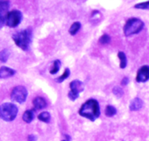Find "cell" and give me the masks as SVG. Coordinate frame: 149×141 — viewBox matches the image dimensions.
Listing matches in <instances>:
<instances>
[{
    "instance_id": "27",
    "label": "cell",
    "mask_w": 149,
    "mask_h": 141,
    "mask_svg": "<svg viewBox=\"0 0 149 141\" xmlns=\"http://www.w3.org/2000/svg\"><path fill=\"white\" fill-rule=\"evenodd\" d=\"M65 138H66L65 140H67V141H70V140H71V138H70V137L69 136V135H65Z\"/></svg>"
},
{
    "instance_id": "21",
    "label": "cell",
    "mask_w": 149,
    "mask_h": 141,
    "mask_svg": "<svg viewBox=\"0 0 149 141\" xmlns=\"http://www.w3.org/2000/svg\"><path fill=\"white\" fill-rule=\"evenodd\" d=\"M113 93L118 98H120V97H121L124 95V91H123V89L120 86H115L113 89Z\"/></svg>"
},
{
    "instance_id": "9",
    "label": "cell",
    "mask_w": 149,
    "mask_h": 141,
    "mask_svg": "<svg viewBox=\"0 0 149 141\" xmlns=\"http://www.w3.org/2000/svg\"><path fill=\"white\" fill-rule=\"evenodd\" d=\"M15 73H16V71L12 68L5 67V66L0 67V79L9 78V77H13Z\"/></svg>"
},
{
    "instance_id": "7",
    "label": "cell",
    "mask_w": 149,
    "mask_h": 141,
    "mask_svg": "<svg viewBox=\"0 0 149 141\" xmlns=\"http://www.w3.org/2000/svg\"><path fill=\"white\" fill-rule=\"evenodd\" d=\"M28 91L23 86H15L13 89L10 94L11 100L18 103H24L26 100Z\"/></svg>"
},
{
    "instance_id": "17",
    "label": "cell",
    "mask_w": 149,
    "mask_h": 141,
    "mask_svg": "<svg viewBox=\"0 0 149 141\" xmlns=\"http://www.w3.org/2000/svg\"><path fill=\"white\" fill-rule=\"evenodd\" d=\"M70 69L65 68V70H64V72L63 73V74L61 75H60L58 77H57V78L55 79L56 82H57V83H62L64 80H66V79L68 78V77H70Z\"/></svg>"
},
{
    "instance_id": "6",
    "label": "cell",
    "mask_w": 149,
    "mask_h": 141,
    "mask_svg": "<svg viewBox=\"0 0 149 141\" xmlns=\"http://www.w3.org/2000/svg\"><path fill=\"white\" fill-rule=\"evenodd\" d=\"M70 91L68 93V98L72 101H74L79 97L80 93L84 90V84L79 80H74L70 82Z\"/></svg>"
},
{
    "instance_id": "24",
    "label": "cell",
    "mask_w": 149,
    "mask_h": 141,
    "mask_svg": "<svg viewBox=\"0 0 149 141\" xmlns=\"http://www.w3.org/2000/svg\"><path fill=\"white\" fill-rule=\"evenodd\" d=\"M5 16H3L2 13H0V29L2 28L5 24Z\"/></svg>"
},
{
    "instance_id": "1",
    "label": "cell",
    "mask_w": 149,
    "mask_h": 141,
    "mask_svg": "<svg viewBox=\"0 0 149 141\" xmlns=\"http://www.w3.org/2000/svg\"><path fill=\"white\" fill-rule=\"evenodd\" d=\"M78 113L82 117L94 121L100 116V107L97 100L89 99L82 105L78 110Z\"/></svg>"
},
{
    "instance_id": "4",
    "label": "cell",
    "mask_w": 149,
    "mask_h": 141,
    "mask_svg": "<svg viewBox=\"0 0 149 141\" xmlns=\"http://www.w3.org/2000/svg\"><path fill=\"white\" fill-rule=\"evenodd\" d=\"M18 107L13 103H5L0 105V119L5 121H12L18 114Z\"/></svg>"
},
{
    "instance_id": "15",
    "label": "cell",
    "mask_w": 149,
    "mask_h": 141,
    "mask_svg": "<svg viewBox=\"0 0 149 141\" xmlns=\"http://www.w3.org/2000/svg\"><path fill=\"white\" fill-rule=\"evenodd\" d=\"M37 119L41 121L45 122V123H49L50 121H51V114L47 111L42 112L38 115Z\"/></svg>"
},
{
    "instance_id": "14",
    "label": "cell",
    "mask_w": 149,
    "mask_h": 141,
    "mask_svg": "<svg viewBox=\"0 0 149 141\" xmlns=\"http://www.w3.org/2000/svg\"><path fill=\"white\" fill-rule=\"evenodd\" d=\"M81 27V24L79 21H76V22H74L70 27V30H69V33L71 34L72 36H74L78 33V31H79Z\"/></svg>"
},
{
    "instance_id": "2",
    "label": "cell",
    "mask_w": 149,
    "mask_h": 141,
    "mask_svg": "<svg viewBox=\"0 0 149 141\" xmlns=\"http://www.w3.org/2000/svg\"><path fill=\"white\" fill-rule=\"evenodd\" d=\"M12 38L18 48L23 51H28L29 50L32 40V29L31 28H27L18 31L12 36Z\"/></svg>"
},
{
    "instance_id": "11",
    "label": "cell",
    "mask_w": 149,
    "mask_h": 141,
    "mask_svg": "<svg viewBox=\"0 0 149 141\" xmlns=\"http://www.w3.org/2000/svg\"><path fill=\"white\" fill-rule=\"evenodd\" d=\"M143 106V102L139 97H135L133 99L130 104V110L132 111H137L140 110Z\"/></svg>"
},
{
    "instance_id": "20",
    "label": "cell",
    "mask_w": 149,
    "mask_h": 141,
    "mask_svg": "<svg viewBox=\"0 0 149 141\" xmlns=\"http://www.w3.org/2000/svg\"><path fill=\"white\" fill-rule=\"evenodd\" d=\"M10 57V52L8 49H4L0 52V61L5 63L8 60Z\"/></svg>"
},
{
    "instance_id": "3",
    "label": "cell",
    "mask_w": 149,
    "mask_h": 141,
    "mask_svg": "<svg viewBox=\"0 0 149 141\" xmlns=\"http://www.w3.org/2000/svg\"><path fill=\"white\" fill-rule=\"evenodd\" d=\"M144 22L140 18H129L124 27V34L126 37L140 33L144 28Z\"/></svg>"
},
{
    "instance_id": "5",
    "label": "cell",
    "mask_w": 149,
    "mask_h": 141,
    "mask_svg": "<svg viewBox=\"0 0 149 141\" xmlns=\"http://www.w3.org/2000/svg\"><path fill=\"white\" fill-rule=\"evenodd\" d=\"M5 24L10 28H15L21 24L23 18L22 13L18 10L10 11L5 15Z\"/></svg>"
},
{
    "instance_id": "23",
    "label": "cell",
    "mask_w": 149,
    "mask_h": 141,
    "mask_svg": "<svg viewBox=\"0 0 149 141\" xmlns=\"http://www.w3.org/2000/svg\"><path fill=\"white\" fill-rule=\"evenodd\" d=\"M100 44L102 45H106L108 44L110 42V37L107 34H104L100 37V40H99Z\"/></svg>"
},
{
    "instance_id": "26",
    "label": "cell",
    "mask_w": 149,
    "mask_h": 141,
    "mask_svg": "<svg viewBox=\"0 0 149 141\" xmlns=\"http://www.w3.org/2000/svg\"><path fill=\"white\" fill-rule=\"evenodd\" d=\"M37 137L34 135H29L28 136V141H37Z\"/></svg>"
},
{
    "instance_id": "19",
    "label": "cell",
    "mask_w": 149,
    "mask_h": 141,
    "mask_svg": "<svg viewBox=\"0 0 149 141\" xmlns=\"http://www.w3.org/2000/svg\"><path fill=\"white\" fill-rule=\"evenodd\" d=\"M61 61L60 60L56 59L54 61V64H53V67L50 70V73L51 75H55L60 70V67H61Z\"/></svg>"
},
{
    "instance_id": "10",
    "label": "cell",
    "mask_w": 149,
    "mask_h": 141,
    "mask_svg": "<svg viewBox=\"0 0 149 141\" xmlns=\"http://www.w3.org/2000/svg\"><path fill=\"white\" fill-rule=\"evenodd\" d=\"M33 105L35 110H42L47 107V103L44 98L41 97H37L33 100Z\"/></svg>"
},
{
    "instance_id": "25",
    "label": "cell",
    "mask_w": 149,
    "mask_h": 141,
    "mask_svg": "<svg viewBox=\"0 0 149 141\" xmlns=\"http://www.w3.org/2000/svg\"><path fill=\"white\" fill-rule=\"evenodd\" d=\"M129 82H130V79H129V77H124V78L121 80V86H127V85L129 83Z\"/></svg>"
},
{
    "instance_id": "22",
    "label": "cell",
    "mask_w": 149,
    "mask_h": 141,
    "mask_svg": "<svg viewBox=\"0 0 149 141\" xmlns=\"http://www.w3.org/2000/svg\"><path fill=\"white\" fill-rule=\"evenodd\" d=\"M134 8L136 9H140V10H149V1L144 2H140V3L136 4L134 6Z\"/></svg>"
},
{
    "instance_id": "28",
    "label": "cell",
    "mask_w": 149,
    "mask_h": 141,
    "mask_svg": "<svg viewBox=\"0 0 149 141\" xmlns=\"http://www.w3.org/2000/svg\"><path fill=\"white\" fill-rule=\"evenodd\" d=\"M61 141H67V140H61Z\"/></svg>"
},
{
    "instance_id": "16",
    "label": "cell",
    "mask_w": 149,
    "mask_h": 141,
    "mask_svg": "<svg viewBox=\"0 0 149 141\" xmlns=\"http://www.w3.org/2000/svg\"><path fill=\"white\" fill-rule=\"evenodd\" d=\"M10 8V2L8 0H0V13L8 12Z\"/></svg>"
},
{
    "instance_id": "12",
    "label": "cell",
    "mask_w": 149,
    "mask_h": 141,
    "mask_svg": "<svg viewBox=\"0 0 149 141\" xmlns=\"http://www.w3.org/2000/svg\"><path fill=\"white\" fill-rule=\"evenodd\" d=\"M34 119V109H30V110H26L22 116V119L26 123H31Z\"/></svg>"
},
{
    "instance_id": "18",
    "label": "cell",
    "mask_w": 149,
    "mask_h": 141,
    "mask_svg": "<svg viewBox=\"0 0 149 141\" xmlns=\"http://www.w3.org/2000/svg\"><path fill=\"white\" fill-rule=\"evenodd\" d=\"M116 108L112 105H107L105 108V111H104L105 116H107V117H113V116L116 114Z\"/></svg>"
},
{
    "instance_id": "13",
    "label": "cell",
    "mask_w": 149,
    "mask_h": 141,
    "mask_svg": "<svg viewBox=\"0 0 149 141\" xmlns=\"http://www.w3.org/2000/svg\"><path fill=\"white\" fill-rule=\"evenodd\" d=\"M118 57L120 60V68H126V67L127 65V57H126V54L124 52H122V51H119L118 53Z\"/></svg>"
},
{
    "instance_id": "8",
    "label": "cell",
    "mask_w": 149,
    "mask_h": 141,
    "mask_svg": "<svg viewBox=\"0 0 149 141\" xmlns=\"http://www.w3.org/2000/svg\"><path fill=\"white\" fill-rule=\"evenodd\" d=\"M149 80V66L143 65L137 70L136 81L138 83H145Z\"/></svg>"
}]
</instances>
